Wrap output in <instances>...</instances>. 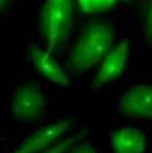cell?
I'll return each instance as SVG.
<instances>
[{
    "instance_id": "9c48e42d",
    "label": "cell",
    "mask_w": 152,
    "mask_h": 153,
    "mask_svg": "<svg viewBox=\"0 0 152 153\" xmlns=\"http://www.w3.org/2000/svg\"><path fill=\"white\" fill-rule=\"evenodd\" d=\"M116 0H78L80 9L85 13L103 12L110 8Z\"/></svg>"
},
{
    "instance_id": "7c38bea8",
    "label": "cell",
    "mask_w": 152,
    "mask_h": 153,
    "mask_svg": "<svg viewBox=\"0 0 152 153\" xmlns=\"http://www.w3.org/2000/svg\"><path fill=\"white\" fill-rule=\"evenodd\" d=\"M66 153H97V151L90 142H83L77 145L75 143Z\"/></svg>"
},
{
    "instance_id": "30bf717a",
    "label": "cell",
    "mask_w": 152,
    "mask_h": 153,
    "mask_svg": "<svg viewBox=\"0 0 152 153\" xmlns=\"http://www.w3.org/2000/svg\"><path fill=\"white\" fill-rule=\"evenodd\" d=\"M83 133L84 131L80 133H77V134H75V135L65 138L64 140H60L59 142H56L52 146L47 148L46 150L42 151L41 153H65L68 150L69 147L75 145V143H77V141L79 140V138L82 137Z\"/></svg>"
},
{
    "instance_id": "8fae6325",
    "label": "cell",
    "mask_w": 152,
    "mask_h": 153,
    "mask_svg": "<svg viewBox=\"0 0 152 153\" xmlns=\"http://www.w3.org/2000/svg\"><path fill=\"white\" fill-rule=\"evenodd\" d=\"M145 38L147 44L152 46V0H149L145 19Z\"/></svg>"
},
{
    "instance_id": "8992f818",
    "label": "cell",
    "mask_w": 152,
    "mask_h": 153,
    "mask_svg": "<svg viewBox=\"0 0 152 153\" xmlns=\"http://www.w3.org/2000/svg\"><path fill=\"white\" fill-rule=\"evenodd\" d=\"M129 52V42L122 39L111 48L106 56L102 59V64L92 81V88L101 87L104 83L116 79L125 71Z\"/></svg>"
},
{
    "instance_id": "4fadbf2b",
    "label": "cell",
    "mask_w": 152,
    "mask_h": 153,
    "mask_svg": "<svg viewBox=\"0 0 152 153\" xmlns=\"http://www.w3.org/2000/svg\"><path fill=\"white\" fill-rule=\"evenodd\" d=\"M4 1H5V0H0V7H1V6H2V5H3Z\"/></svg>"
},
{
    "instance_id": "277c9868",
    "label": "cell",
    "mask_w": 152,
    "mask_h": 153,
    "mask_svg": "<svg viewBox=\"0 0 152 153\" xmlns=\"http://www.w3.org/2000/svg\"><path fill=\"white\" fill-rule=\"evenodd\" d=\"M70 127V123L65 121L41 126L24 139L12 153H41L58 142Z\"/></svg>"
},
{
    "instance_id": "5b68a950",
    "label": "cell",
    "mask_w": 152,
    "mask_h": 153,
    "mask_svg": "<svg viewBox=\"0 0 152 153\" xmlns=\"http://www.w3.org/2000/svg\"><path fill=\"white\" fill-rule=\"evenodd\" d=\"M117 109L127 116L152 119V84H140L126 90L118 100Z\"/></svg>"
},
{
    "instance_id": "ba28073f",
    "label": "cell",
    "mask_w": 152,
    "mask_h": 153,
    "mask_svg": "<svg viewBox=\"0 0 152 153\" xmlns=\"http://www.w3.org/2000/svg\"><path fill=\"white\" fill-rule=\"evenodd\" d=\"M109 141L114 153H144L147 145L145 134L132 126L112 131Z\"/></svg>"
},
{
    "instance_id": "7a4b0ae2",
    "label": "cell",
    "mask_w": 152,
    "mask_h": 153,
    "mask_svg": "<svg viewBox=\"0 0 152 153\" xmlns=\"http://www.w3.org/2000/svg\"><path fill=\"white\" fill-rule=\"evenodd\" d=\"M73 18V0H45L39 14V32L47 51L53 53L67 40Z\"/></svg>"
},
{
    "instance_id": "3957f363",
    "label": "cell",
    "mask_w": 152,
    "mask_h": 153,
    "mask_svg": "<svg viewBox=\"0 0 152 153\" xmlns=\"http://www.w3.org/2000/svg\"><path fill=\"white\" fill-rule=\"evenodd\" d=\"M47 107L44 93L35 82L22 84L13 96L11 112L21 122H32L39 119Z\"/></svg>"
},
{
    "instance_id": "6da1fadb",
    "label": "cell",
    "mask_w": 152,
    "mask_h": 153,
    "mask_svg": "<svg viewBox=\"0 0 152 153\" xmlns=\"http://www.w3.org/2000/svg\"><path fill=\"white\" fill-rule=\"evenodd\" d=\"M113 29L104 22H95L82 31L76 40L67 59V67L74 75H82L102 60L111 50Z\"/></svg>"
},
{
    "instance_id": "52a82bcc",
    "label": "cell",
    "mask_w": 152,
    "mask_h": 153,
    "mask_svg": "<svg viewBox=\"0 0 152 153\" xmlns=\"http://www.w3.org/2000/svg\"><path fill=\"white\" fill-rule=\"evenodd\" d=\"M28 57L36 70L46 79L61 87L70 86L68 76L52 53L36 45H31L28 49Z\"/></svg>"
}]
</instances>
